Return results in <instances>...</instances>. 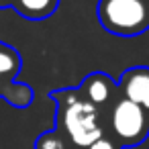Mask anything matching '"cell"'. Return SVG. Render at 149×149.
Listing matches in <instances>:
<instances>
[{
	"instance_id": "6da1fadb",
	"label": "cell",
	"mask_w": 149,
	"mask_h": 149,
	"mask_svg": "<svg viewBox=\"0 0 149 149\" xmlns=\"http://www.w3.org/2000/svg\"><path fill=\"white\" fill-rule=\"evenodd\" d=\"M51 98L57 104L55 131H59L72 149H86L100 137H104V114L86 102L78 88L53 90Z\"/></svg>"
},
{
	"instance_id": "7a4b0ae2",
	"label": "cell",
	"mask_w": 149,
	"mask_h": 149,
	"mask_svg": "<svg viewBox=\"0 0 149 149\" xmlns=\"http://www.w3.org/2000/svg\"><path fill=\"white\" fill-rule=\"evenodd\" d=\"M100 27L116 37H137L149 29V0H98Z\"/></svg>"
},
{
	"instance_id": "3957f363",
	"label": "cell",
	"mask_w": 149,
	"mask_h": 149,
	"mask_svg": "<svg viewBox=\"0 0 149 149\" xmlns=\"http://www.w3.org/2000/svg\"><path fill=\"white\" fill-rule=\"evenodd\" d=\"M104 133L123 149L141 145L149 135V112L118 96L104 118Z\"/></svg>"
},
{
	"instance_id": "277c9868",
	"label": "cell",
	"mask_w": 149,
	"mask_h": 149,
	"mask_svg": "<svg viewBox=\"0 0 149 149\" xmlns=\"http://www.w3.org/2000/svg\"><path fill=\"white\" fill-rule=\"evenodd\" d=\"M23 68V59L15 47L0 41V98L10 106L27 108L33 104L35 92L29 84L19 82V74Z\"/></svg>"
},
{
	"instance_id": "5b68a950",
	"label": "cell",
	"mask_w": 149,
	"mask_h": 149,
	"mask_svg": "<svg viewBox=\"0 0 149 149\" xmlns=\"http://www.w3.org/2000/svg\"><path fill=\"white\" fill-rule=\"evenodd\" d=\"M78 92H80V96L86 102H90L92 106H96L104 114V118H106V112L110 110V106L114 104V100L120 96L118 82H114L104 72H92V74H88L82 80V84L78 86Z\"/></svg>"
},
{
	"instance_id": "8992f818",
	"label": "cell",
	"mask_w": 149,
	"mask_h": 149,
	"mask_svg": "<svg viewBox=\"0 0 149 149\" xmlns=\"http://www.w3.org/2000/svg\"><path fill=\"white\" fill-rule=\"evenodd\" d=\"M118 90H120L123 98L139 104L141 108H145L149 112V68H145V65L129 68L120 76Z\"/></svg>"
},
{
	"instance_id": "52a82bcc",
	"label": "cell",
	"mask_w": 149,
	"mask_h": 149,
	"mask_svg": "<svg viewBox=\"0 0 149 149\" xmlns=\"http://www.w3.org/2000/svg\"><path fill=\"white\" fill-rule=\"evenodd\" d=\"M59 6V0H13L15 13L27 21H45Z\"/></svg>"
},
{
	"instance_id": "ba28073f",
	"label": "cell",
	"mask_w": 149,
	"mask_h": 149,
	"mask_svg": "<svg viewBox=\"0 0 149 149\" xmlns=\"http://www.w3.org/2000/svg\"><path fill=\"white\" fill-rule=\"evenodd\" d=\"M35 149H72V147L59 131L51 129V131L41 133L35 139Z\"/></svg>"
},
{
	"instance_id": "9c48e42d",
	"label": "cell",
	"mask_w": 149,
	"mask_h": 149,
	"mask_svg": "<svg viewBox=\"0 0 149 149\" xmlns=\"http://www.w3.org/2000/svg\"><path fill=\"white\" fill-rule=\"evenodd\" d=\"M86 149H120V147H118L108 135H104V137H100L98 141H94V143H92L90 147H86Z\"/></svg>"
},
{
	"instance_id": "30bf717a",
	"label": "cell",
	"mask_w": 149,
	"mask_h": 149,
	"mask_svg": "<svg viewBox=\"0 0 149 149\" xmlns=\"http://www.w3.org/2000/svg\"><path fill=\"white\" fill-rule=\"evenodd\" d=\"M13 6V0H0V8H10Z\"/></svg>"
}]
</instances>
